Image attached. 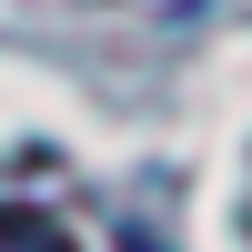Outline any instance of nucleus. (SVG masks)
Listing matches in <instances>:
<instances>
[{
	"instance_id": "nucleus-1",
	"label": "nucleus",
	"mask_w": 252,
	"mask_h": 252,
	"mask_svg": "<svg viewBox=\"0 0 252 252\" xmlns=\"http://www.w3.org/2000/svg\"><path fill=\"white\" fill-rule=\"evenodd\" d=\"M0 252H81L51 212H0Z\"/></svg>"
},
{
	"instance_id": "nucleus-2",
	"label": "nucleus",
	"mask_w": 252,
	"mask_h": 252,
	"mask_svg": "<svg viewBox=\"0 0 252 252\" xmlns=\"http://www.w3.org/2000/svg\"><path fill=\"white\" fill-rule=\"evenodd\" d=\"M111 252H161V242H152V232H141V222H131V232H121V242H111Z\"/></svg>"
}]
</instances>
